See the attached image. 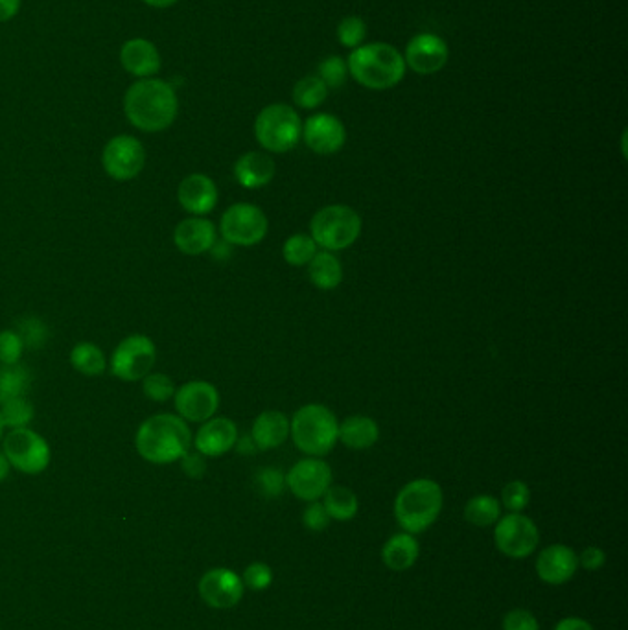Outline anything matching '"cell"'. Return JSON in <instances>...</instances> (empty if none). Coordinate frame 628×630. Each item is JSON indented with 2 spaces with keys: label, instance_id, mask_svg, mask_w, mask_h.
Returning a JSON list of instances; mask_svg holds the SVG:
<instances>
[{
  "label": "cell",
  "instance_id": "6da1fadb",
  "mask_svg": "<svg viewBox=\"0 0 628 630\" xmlns=\"http://www.w3.org/2000/svg\"><path fill=\"white\" fill-rule=\"evenodd\" d=\"M124 111L135 128L146 133H159L174 124L179 113V100L170 83L148 78L129 87L124 98Z\"/></svg>",
  "mask_w": 628,
  "mask_h": 630
},
{
  "label": "cell",
  "instance_id": "7a4b0ae2",
  "mask_svg": "<svg viewBox=\"0 0 628 630\" xmlns=\"http://www.w3.org/2000/svg\"><path fill=\"white\" fill-rule=\"evenodd\" d=\"M135 446L146 461L155 465H168L190 452L192 432L185 420L163 413L140 424Z\"/></svg>",
  "mask_w": 628,
  "mask_h": 630
},
{
  "label": "cell",
  "instance_id": "3957f363",
  "mask_svg": "<svg viewBox=\"0 0 628 630\" xmlns=\"http://www.w3.org/2000/svg\"><path fill=\"white\" fill-rule=\"evenodd\" d=\"M349 74L371 91L393 89L404 80L406 61L387 43H371L354 48L347 59Z\"/></svg>",
  "mask_w": 628,
  "mask_h": 630
},
{
  "label": "cell",
  "instance_id": "277c9868",
  "mask_svg": "<svg viewBox=\"0 0 628 630\" xmlns=\"http://www.w3.org/2000/svg\"><path fill=\"white\" fill-rule=\"evenodd\" d=\"M442 505L444 492L435 479H413L396 494L393 505L396 524L409 535H420L439 520Z\"/></svg>",
  "mask_w": 628,
  "mask_h": 630
},
{
  "label": "cell",
  "instance_id": "5b68a950",
  "mask_svg": "<svg viewBox=\"0 0 628 630\" xmlns=\"http://www.w3.org/2000/svg\"><path fill=\"white\" fill-rule=\"evenodd\" d=\"M339 420L325 404H304L290 419V437L295 448L308 457H325L338 441Z\"/></svg>",
  "mask_w": 628,
  "mask_h": 630
},
{
  "label": "cell",
  "instance_id": "8992f818",
  "mask_svg": "<svg viewBox=\"0 0 628 630\" xmlns=\"http://www.w3.org/2000/svg\"><path fill=\"white\" fill-rule=\"evenodd\" d=\"M363 222L358 210L349 205H326L310 220V236L323 251L339 253L358 242Z\"/></svg>",
  "mask_w": 628,
  "mask_h": 630
},
{
  "label": "cell",
  "instance_id": "52a82bcc",
  "mask_svg": "<svg viewBox=\"0 0 628 630\" xmlns=\"http://www.w3.org/2000/svg\"><path fill=\"white\" fill-rule=\"evenodd\" d=\"M255 137L266 152L288 153L303 139V120L290 105H268L256 117Z\"/></svg>",
  "mask_w": 628,
  "mask_h": 630
},
{
  "label": "cell",
  "instance_id": "ba28073f",
  "mask_svg": "<svg viewBox=\"0 0 628 630\" xmlns=\"http://www.w3.org/2000/svg\"><path fill=\"white\" fill-rule=\"evenodd\" d=\"M268 231L266 212L253 203H234L221 216V238L229 245L253 247L264 242Z\"/></svg>",
  "mask_w": 628,
  "mask_h": 630
},
{
  "label": "cell",
  "instance_id": "9c48e42d",
  "mask_svg": "<svg viewBox=\"0 0 628 630\" xmlns=\"http://www.w3.org/2000/svg\"><path fill=\"white\" fill-rule=\"evenodd\" d=\"M494 544L509 559H527L540 546V529L524 513L505 514L494 524Z\"/></svg>",
  "mask_w": 628,
  "mask_h": 630
},
{
  "label": "cell",
  "instance_id": "30bf717a",
  "mask_svg": "<svg viewBox=\"0 0 628 630\" xmlns=\"http://www.w3.org/2000/svg\"><path fill=\"white\" fill-rule=\"evenodd\" d=\"M4 455L24 474H41L50 463V446L34 430L13 428L4 439Z\"/></svg>",
  "mask_w": 628,
  "mask_h": 630
},
{
  "label": "cell",
  "instance_id": "8fae6325",
  "mask_svg": "<svg viewBox=\"0 0 628 630\" xmlns=\"http://www.w3.org/2000/svg\"><path fill=\"white\" fill-rule=\"evenodd\" d=\"M332 468L323 457H304L286 474V489L301 502H319L334 483Z\"/></svg>",
  "mask_w": 628,
  "mask_h": 630
},
{
  "label": "cell",
  "instance_id": "7c38bea8",
  "mask_svg": "<svg viewBox=\"0 0 628 630\" xmlns=\"http://www.w3.org/2000/svg\"><path fill=\"white\" fill-rule=\"evenodd\" d=\"M155 358H157V350L152 339L142 334H135L118 343L111 358V371L120 380L137 382L150 374Z\"/></svg>",
  "mask_w": 628,
  "mask_h": 630
},
{
  "label": "cell",
  "instance_id": "4fadbf2b",
  "mask_svg": "<svg viewBox=\"0 0 628 630\" xmlns=\"http://www.w3.org/2000/svg\"><path fill=\"white\" fill-rule=\"evenodd\" d=\"M102 164L107 174L117 181L135 179L146 164L142 142L131 135H118L105 144Z\"/></svg>",
  "mask_w": 628,
  "mask_h": 630
},
{
  "label": "cell",
  "instance_id": "5bb4252c",
  "mask_svg": "<svg viewBox=\"0 0 628 630\" xmlns=\"http://www.w3.org/2000/svg\"><path fill=\"white\" fill-rule=\"evenodd\" d=\"M174 402L181 419L207 422L220 408V393L209 382L198 380L175 389Z\"/></svg>",
  "mask_w": 628,
  "mask_h": 630
},
{
  "label": "cell",
  "instance_id": "9a60e30c",
  "mask_svg": "<svg viewBox=\"0 0 628 630\" xmlns=\"http://www.w3.org/2000/svg\"><path fill=\"white\" fill-rule=\"evenodd\" d=\"M245 586L242 577L229 568H214L199 581V595L212 608H233L242 601Z\"/></svg>",
  "mask_w": 628,
  "mask_h": 630
},
{
  "label": "cell",
  "instance_id": "2e32d148",
  "mask_svg": "<svg viewBox=\"0 0 628 630\" xmlns=\"http://www.w3.org/2000/svg\"><path fill=\"white\" fill-rule=\"evenodd\" d=\"M303 140L317 155H334L343 150L347 142V129L338 117L330 113H317L303 122Z\"/></svg>",
  "mask_w": 628,
  "mask_h": 630
},
{
  "label": "cell",
  "instance_id": "e0dca14e",
  "mask_svg": "<svg viewBox=\"0 0 628 630\" xmlns=\"http://www.w3.org/2000/svg\"><path fill=\"white\" fill-rule=\"evenodd\" d=\"M448 56L450 48L442 37L435 34H419L409 41L404 61L406 67L420 76H431L444 69V65L448 63Z\"/></svg>",
  "mask_w": 628,
  "mask_h": 630
},
{
  "label": "cell",
  "instance_id": "ac0fdd59",
  "mask_svg": "<svg viewBox=\"0 0 628 630\" xmlns=\"http://www.w3.org/2000/svg\"><path fill=\"white\" fill-rule=\"evenodd\" d=\"M535 570L542 583L551 586L570 583L579 570L577 553L566 544H551L538 553Z\"/></svg>",
  "mask_w": 628,
  "mask_h": 630
},
{
  "label": "cell",
  "instance_id": "d6986e66",
  "mask_svg": "<svg viewBox=\"0 0 628 630\" xmlns=\"http://www.w3.org/2000/svg\"><path fill=\"white\" fill-rule=\"evenodd\" d=\"M216 238V225L203 216H192L183 220L174 231L175 247L188 257H198L210 251L218 242Z\"/></svg>",
  "mask_w": 628,
  "mask_h": 630
},
{
  "label": "cell",
  "instance_id": "ffe728a7",
  "mask_svg": "<svg viewBox=\"0 0 628 630\" xmlns=\"http://www.w3.org/2000/svg\"><path fill=\"white\" fill-rule=\"evenodd\" d=\"M238 441V426L227 417H212L203 422L194 439V446L205 457H220L231 452Z\"/></svg>",
  "mask_w": 628,
  "mask_h": 630
},
{
  "label": "cell",
  "instance_id": "44dd1931",
  "mask_svg": "<svg viewBox=\"0 0 628 630\" xmlns=\"http://www.w3.org/2000/svg\"><path fill=\"white\" fill-rule=\"evenodd\" d=\"M177 199L190 214L205 216L218 205V187L209 175H188L179 185Z\"/></svg>",
  "mask_w": 628,
  "mask_h": 630
},
{
  "label": "cell",
  "instance_id": "7402d4cb",
  "mask_svg": "<svg viewBox=\"0 0 628 630\" xmlns=\"http://www.w3.org/2000/svg\"><path fill=\"white\" fill-rule=\"evenodd\" d=\"M120 63L129 74L140 80H148L161 70V56L152 41L135 37L120 48Z\"/></svg>",
  "mask_w": 628,
  "mask_h": 630
},
{
  "label": "cell",
  "instance_id": "603a6c76",
  "mask_svg": "<svg viewBox=\"0 0 628 630\" xmlns=\"http://www.w3.org/2000/svg\"><path fill=\"white\" fill-rule=\"evenodd\" d=\"M249 435L258 452L277 450L290 439V417L279 409H266L256 417Z\"/></svg>",
  "mask_w": 628,
  "mask_h": 630
},
{
  "label": "cell",
  "instance_id": "cb8c5ba5",
  "mask_svg": "<svg viewBox=\"0 0 628 630\" xmlns=\"http://www.w3.org/2000/svg\"><path fill=\"white\" fill-rule=\"evenodd\" d=\"M277 174V164L269 153L247 152L234 164V177L240 187L260 190L268 187Z\"/></svg>",
  "mask_w": 628,
  "mask_h": 630
},
{
  "label": "cell",
  "instance_id": "d4e9b609",
  "mask_svg": "<svg viewBox=\"0 0 628 630\" xmlns=\"http://www.w3.org/2000/svg\"><path fill=\"white\" fill-rule=\"evenodd\" d=\"M338 441L356 452L369 450L380 441V426L369 415H350L339 422Z\"/></svg>",
  "mask_w": 628,
  "mask_h": 630
},
{
  "label": "cell",
  "instance_id": "484cf974",
  "mask_svg": "<svg viewBox=\"0 0 628 630\" xmlns=\"http://www.w3.org/2000/svg\"><path fill=\"white\" fill-rule=\"evenodd\" d=\"M420 557V544L415 535L398 533L389 538L382 548V560L391 572L402 573L411 570Z\"/></svg>",
  "mask_w": 628,
  "mask_h": 630
},
{
  "label": "cell",
  "instance_id": "4316f807",
  "mask_svg": "<svg viewBox=\"0 0 628 630\" xmlns=\"http://www.w3.org/2000/svg\"><path fill=\"white\" fill-rule=\"evenodd\" d=\"M308 268V279L321 292H334L343 282V264L336 253L319 249Z\"/></svg>",
  "mask_w": 628,
  "mask_h": 630
},
{
  "label": "cell",
  "instance_id": "83f0119b",
  "mask_svg": "<svg viewBox=\"0 0 628 630\" xmlns=\"http://www.w3.org/2000/svg\"><path fill=\"white\" fill-rule=\"evenodd\" d=\"M325 505L326 513L336 522H350L356 518L360 511V500L354 494V490L343 485H332L321 498Z\"/></svg>",
  "mask_w": 628,
  "mask_h": 630
},
{
  "label": "cell",
  "instance_id": "f1b7e54d",
  "mask_svg": "<svg viewBox=\"0 0 628 630\" xmlns=\"http://www.w3.org/2000/svg\"><path fill=\"white\" fill-rule=\"evenodd\" d=\"M466 522L474 527H492L501 518V503L492 494L472 496L463 511Z\"/></svg>",
  "mask_w": 628,
  "mask_h": 630
},
{
  "label": "cell",
  "instance_id": "f546056e",
  "mask_svg": "<svg viewBox=\"0 0 628 630\" xmlns=\"http://www.w3.org/2000/svg\"><path fill=\"white\" fill-rule=\"evenodd\" d=\"M319 247L310 234H291L282 245V258L286 264L293 268H304L310 264V260L317 255Z\"/></svg>",
  "mask_w": 628,
  "mask_h": 630
},
{
  "label": "cell",
  "instance_id": "4dcf8cb0",
  "mask_svg": "<svg viewBox=\"0 0 628 630\" xmlns=\"http://www.w3.org/2000/svg\"><path fill=\"white\" fill-rule=\"evenodd\" d=\"M70 363L85 376H100L105 371V354L94 343H78L70 350Z\"/></svg>",
  "mask_w": 628,
  "mask_h": 630
},
{
  "label": "cell",
  "instance_id": "1f68e13d",
  "mask_svg": "<svg viewBox=\"0 0 628 630\" xmlns=\"http://www.w3.org/2000/svg\"><path fill=\"white\" fill-rule=\"evenodd\" d=\"M30 387V373L23 365H2L0 367V404L12 398H21L26 395Z\"/></svg>",
  "mask_w": 628,
  "mask_h": 630
},
{
  "label": "cell",
  "instance_id": "d6a6232c",
  "mask_svg": "<svg viewBox=\"0 0 628 630\" xmlns=\"http://www.w3.org/2000/svg\"><path fill=\"white\" fill-rule=\"evenodd\" d=\"M328 96V87L317 76H306L293 87V102L301 109H317Z\"/></svg>",
  "mask_w": 628,
  "mask_h": 630
},
{
  "label": "cell",
  "instance_id": "836d02e7",
  "mask_svg": "<svg viewBox=\"0 0 628 630\" xmlns=\"http://www.w3.org/2000/svg\"><path fill=\"white\" fill-rule=\"evenodd\" d=\"M34 417V406L26 398H12L0 404V419L8 428H26Z\"/></svg>",
  "mask_w": 628,
  "mask_h": 630
},
{
  "label": "cell",
  "instance_id": "e575fe53",
  "mask_svg": "<svg viewBox=\"0 0 628 630\" xmlns=\"http://www.w3.org/2000/svg\"><path fill=\"white\" fill-rule=\"evenodd\" d=\"M501 509L509 513H524L531 503V489L522 479H512L501 490Z\"/></svg>",
  "mask_w": 628,
  "mask_h": 630
},
{
  "label": "cell",
  "instance_id": "d590c367",
  "mask_svg": "<svg viewBox=\"0 0 628 630\" xmlns=\"http://www.w3.org/2000/svg\"><path fill=\"white\" fill-rule=\"evenodd\" d=\"M256 490L268 498V500H275L280 498L286 490V474L275 467L260 468L256 472L255 476Z\"/></svg>",
  "mask_w": 628,
  "mask_h": 630
},
{
  "label": "cell",
  "instance_id": "8d00e7d4",
  "mask_svg": "<svg viewBox=\"0 0 628 630\" xmlns=\"http://www.w3.org/2000/svg\"><path fill=\"white\" fill-rule=\"evenodd\" d=\"M347 76H349L347 59H343L341 56H328L319 63L317 78L325 83L328 89L343 87V83L347 82Z\"/></svg>",
  "mask_w": 628,
  "mask_h": 630
},
{
  "label": "cell",
  "instance_id": "74e56055",
  "mask_svg": "<svg viewBox=\"0 0 628 630\" xmlns=\"http://www.w3.org/2000/svg\"><path fill=\"white\" fill-rule=\"evenodd\" d=\"M142 380V391L153 402H166L175 395L174 382L166 374H148Z\"/></svg>",
  "mask_w": 628,
  "mask_h": 630
},
{
  "label": "cell",
  "instance_id": "f35d334b",
  "mask_svg": "<svg viewBox=\"0 0 628 630\" xmlns=\"http://www.w3.org/2000/svg\"><path fill=\"white\" fill-rule=\"evenodd\" d=\"M365 35H367V26L363 23V19L356 17V15L345 17L339 23L338 39L343 47L352 48V50L361 47Z\"/></svg>",
  "mask_w": 628,
  "mask_h": 630
},
{
  "label": "cell",
  "instance_id": "ab89813d",
  "mask_svg": "<svg viewBox=\"0 0 628 630\" xmlns=\"http://www.w3.org/2000/svg\"><path fill=\"white\" fill-rule=\"evenodd\" d=\"M245 588L253 590V592H264L273 584V570L264 562H253L245 568L244 577Z\"/></svg>",
  "mask_w": 628,
  "mask_h": 630
},
{
  "label": "cell",
  "instance_id": "60d3db41",
  "mask_svg": "<svg viewBox=\"0 0 628 630\" xmlns=\"http://www.w3.org/2000/svg\"><path fill=\"white\" fill-rule=\"evenodd\" d=\"M24 343L19 332L15 330H2L0 332V363L2 365H15L23 356Z\"/></svg>",
  "mask_w": 628,
  "mask_h": 630
},
{
  "label": "cell",
  "instance_id": "b9f144b4",
  "mask_svg": "<svg viewBox=\"0 0 628 630\" xmlns=\"http://www.w3.org/2000/svg\"><path fill=\"white\" fill-rule=\"evenodd\" d=\"M503 630H540L535 614L527 608H512L501 621Z\"/></svg>",
  "mask_w": 628,
  "mask_h": 630
},
{
  "label": "cell",
  "instance_id": "7bdbcfd3",
  "mask_svg": "<svg viewBox=\"0 0 628 630\" xmlns=\"http://www.w3.org/2000/svg\"><path fill=\"white\" fill-rule=\"evenodd\" d=\"M332 518L326 513L325 505L319 502H310L303 511V525L312 533H323L328 529Z\"/></svg>",
  "mask_w": 628,
  "mask_h": 630
},
{
  "label": "cell",
  "instance_id": "ee69618b",
  "mask_svg": "<svg viewBox=\"0 0 628 630\" xmlns=\"http://www.w3.org/2000/svg\"><path fill=\"white\" fill-rule=\"evenodd\" d=\"M579 557V568H584L586 572H599L606 564V553L597 546L584 548Z\"/></svg>",
  "mask_w": 628,
  "mask_h": 630
},
{
  "label": "cell",
  "instance_id": "f6af8a7d",
  "mask_svg": "<svg viewBox=\"0 0 628 630\" xmlns=\"http://www.w3.org/2000/svg\"><path fill=\"white\" fill-rule=\"evenodd\" d=\"M181 461H183V470H185V474L190 476V478L199 479L205 476V472H207V463H205V455L192 454V452H187V454L181 457Z\"/></svg>",
  "mask_w": 628,
  "mask_h": 630
},
{
  "label": "cell",
  "instance_id": "bcb514c9",
  "mask_svg": "<svg viewBox=\"0 0 628 630\" xmlns=\"http://www.w3.org/2000/svg\"><path fill=\"white\" fill-rule=\"evenodd\" d=\"M553 630H595L592 627V623H588L586 619L577 618V616H570V618H562L559 623L555 625Z\"/></svg>",
  "mask_w": 628,
  "mask_h": 630
},
{
  "label": "cell",
  "instance_id": "7dc6e473",
  "mask_svg": "<svg viewBox=\"0 0 628 630\" xmlns=\"http://www.w3.org/2000/svg\"><path fill=\"white\" fill-rule=\"evenodd\" d=\"M21 10V0H0V23L13 19Z\"/></svg>",
  "mask_w": 628,
  "mask_h": 630
},
{
  "label": "cell",
  "instance_id": "c3c4849f",
  "mask_svg": "<svg viewBox=\"0 0 628 630\" xmlns=\"http://www.w3.org/2000/svg\"><path fill=\"white\" fill-rule=\"evenodd\" d=\"M234 446H238V452H240V454L253 455L258 452V448H256L255 441H253V437H251V435H247L244 439H240V437H238V441H236Z\"/></svg>",
  "mask_w": 628,
  "mask_h": 630
},
{
  "label": "cell",
  "instance_id": "681fc988",
  "mask_svg": "<svg viewBox=\"0 0 628 630\" xmlns=\"http://www.w3.org/2000/svg\"><path fill=\"white\" fill-rule=\"evenodd\" d=\"M10 467H12V465H10V461L6 459V455H4V452H0V481L8 478Z\"/></svg>",
  "mask_w": 628,
  "mask_h": 630
},
{
  "label": "cell",
  "instance_id": "f907efd6",
  "mask_svg": "<svg viewBox=\"0 0 628 630\" xmlns=\"http://www.w3.org/2000/svg\"><path fill=\"white\" fill-rule=\"evenodd\" d=\"M142 2L148 4V6H153V8H170L179 0H142Z\"/></svg>",
  "mask_w": 628,
  "mask_h": 630
},
{
  "label": "cell",
  "instance_id": "816d5d0a",
  "mask_svg": "<svg viewBox=\"0 0 628 630\" xmlns=\"http://www.w3.org/2000/svg\"><path fill=\"white\" fill-rule=\"evenodd\" d=\"M2 428H4V424H2V419H0V437H2Z\"/></svg>",
  "mask_w": 628,
  "mask_h": 630
}]
</instances>
